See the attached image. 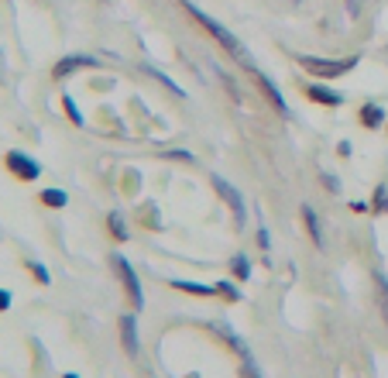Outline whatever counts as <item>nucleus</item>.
I'll return each instance as SVG.
<instances>
[{"label": "nucleus", "instance_id": "nucleus-1", "mask_svg": "<svg viewBox=\"0 0 388 378\" xmlns=\"http://www.w3.org/2000/svg\"><path fill=\"white\" fill-rule=\"evenodd\" d=\"M179 3H182V7H186V10L193 14L196 21H199V24H203V28H206V31H210V35L217 38V42H220L224 48H227V52H231V55L237 59V62H251V59H247V52H244V45L237 42V38H233V35L227 31V28H224V24H220V21H213V17H210L206 10H199V7H196L193 0H179Z\"/></svg>", "mask_w": 388, "mask_h": 378}, {"label": "nucleus", "instance_id": "nucleus-2", "mask_svg": "<svg viewBox=\"0 0 388 378\" xmlns=\"http://www.w3.org/2000/svg\"><path fill=\"white\" fill-rule=\"evenodd\" d=\"M299 66L312 73V76H319V80H337V76H344L350 73L354 66H357V55H350V59H316V55H299Z\"/></svg>", "mask_w": 388, "mask_h": 378}, {"label": "nucleus", "instance_id": "nucleus-3", "mask_svg": "<svg viewBox=\"0 0 388 378\" xmlns=\"http://www.w3.org/2000/svg\"><path fill=\"white\" fill-rule=\"evenodd\" d=\"M110 268L117 272V279L124 282V293H127V299H131V306L134 310H141L145 306V289H141V279H138V272L131 268V261L124 258V254H110Z\"/></svg>", "mask_w": 388, "mask_h": 378}, {"label": "nucleus", "instance_id": "nucleus-4", "mask_svg": "<svg viewBox=\"0 0 388 378\" xmlns=\"http://www.w3.org/2000/svg\"><path fill=\"white\" fill-rule=\"evenodd\" d=\"M3 166H7L10 175H17L21 182H35L41 175V166L31 155H24V152H7V155H3Z\"/></svg>", "mask_w": 388, "mask_h": 378}, {"label": "nucleus", "instance_id": "nucleus-5", "mask_svg": "<svg viewBox=\"0 0 388 378\" xmlns=\"http://www.w3.org/2000/svg\"><path fill=\"white\" fill-rule=\"evenodd\" d=\"M117 330H120V347H124V354H127V358H138V351H141L138 320H134L131 313H120V317H117Z\"/></svg>", "mask_w": 388, "mask_h": 378}, {"label": "nucleus", "instance_id": "nucleus-6", "mask_svg": "<svg viewBox=\"0 0 388 378\" xmlns=\"http://www.w3.org/2000/svg\"><path fill=\"white\" fill-rule=\"evenodd\" d=\"M213 189H217V196H220V200H224V203H227V207L233 210V217H237V220H244V217H247V210H244V196L233 189L227 179L213 175Z\"/></svg>", "mask_w": 388, "mask_h": 378}, {"label": "nucleus", "instance_id": "nucleus-7", "mask_svg": "<svg viewBox=\"0 0 388 378\" xmlns=\"http://www.w3.org/2000/svg\"><path fill=\"white\" fill-rule=\"evenodd\" d=\"M93 66H96V59H93V55H66V59H59V62H55L52 80H66V76H73L76 69H93Z\"/></svg>", "mask_w": 388, "mask_h": 378}, {"label": "nucleus", "instance_id": "nucleus-8", "mask_svg": "<svg viewBox=\"0 0 388 378\" xmlns=\"http://www.w3.org/2000/svg\"><path fill=\"white\" fill-rule=\"evenodd\" d=\"M306 96H310L312 103H323V107H340L344 103V93H337V89H330V86H323V83L306 86Z\"/></svg>", "mask_w": 388, "mask_h": 378}, {"label": "nucleus", "instance_id": "nucleus-9", "mask_svg": "<svg viewBox=\"0 0 388 378\" xmlns=\"http://www.w3.org/2000/svg\"><path fill=\"white\" fill-rule=\"evenodd\" d=\"M303 224H306V231H310V241L316 245V248H323V227H319V217H316V210H312L310 203H303Z\"/></svg>", "mask_w": 388, "mask_h": 378}, {"label": "nucleus", "instance_id": "nucleus-10", "mask_svg": "<svg viewBox=\"0 0 388 378\" xmlns=\"http://www.w3.org/2000/svg\"><path fill=\"white\" fill-rule=\"evenodd\" d=\"M254 76H258V83H261V89H265V96L272 100V107H275V110H278L282 117H289V103L282 100V93H278V86H275L272 80H268V76H261V73H254Z\"/></svg>", "mask_w": 388, "mask_h": 378}, {"label": "nucleus", "instance_id": "nucleus-11", "mask_svg": "<svg viewBox=\"0 0 388 378\" xmlns=\"http://www.w3.org/2000/svg\"><path fill=\"white\" fill-rule=\"evenodd\" d=\"M168 286H172V289H179V293H186V296H203V299L217 296V286H203V282H186V279H172Z\"/></svg>", "mask_w": 388, "mask_h": 378}, {"label": "nucleus", "instance_id": "nucleus-12", "mask_svg": "<svg viewBox=\"0 0 388 378\" xmlns=\"http://www.w3.org/2000/svg\"><path fill=\"white\" fill-rule=\"evenodd\" d=\"M361 124L371 127V131H375V127H382V124H385V110H382L378 103H364V107H361Z\"/></svg>", "mask_w": 388, "mask_h": 378}, {"label": "nucleus", "instance_id": "nucleus-13", "mask_svg": "<svg viewBox=\"0 0 388 378\" xmlns=\"http://www.w3.org/2000/svg\"><path fill=\"white\" fill-rule=\"evenodd\" d=\"M107 227H110L114 241H127V238H131V231H127V224H124V213H120V210H110V213H107Z\"/></svg>", "mask_w": 388, "mask_h": 378}, {"label": "nucleus", "instance_id": "nucleus-14", "mask_svg": "<svg viewBox=\"0 0 388 378\" xmlns=\"http://www.w3.org/2000/svg\"><path fill=\"white\" fill-rule=\"evenodd\" d=\"M38 200L48 207V210H62V207L69 203V193H66V189H45Z\"/></svg>", "mask_w": 388, "mask_h": 378}, {"label": "nucleus", "instance_id": "nucleus-15", "mask_svg": "<svg viewBox=\"0 0 388 378\" xmlns=\"http://www.w3.org/2000/svg\"><path fill=\"white\" fill-rule=\"evenodd\" d=\"M237 375H240V378H261L258 365H254V358H251V351L240 358V368H237Z\"/></svg>", "mask_w": 388, "mask_h": 378}, {"label": "nucleus", "instance_id": "nucleus-16", "mask_svg": "<svg viewBox=\"0 0 388 378\" xmlns=\"http://www.w3.org/2000/svg\"><path fill=\"white\" fill-rule=\"evenodd\" d=\"M231 272H233V279H240V282H244V279L251 275V261H247L244 254H237V258L231 261Z\"/></svg>", "mask_w": 388, "mask_h": 378}, {"label": "nucleus", "instance_id": "nucleus-17", "mask_svg": "<svg viewBox=\"0 0 388 378\" xmlns=\"http://www.w3.org/2000/svg\"><path fill=\"white\" fill-rule=\"evenodd\" d=\"M371 207H375V213H388V186H385V182L375 189V200H371Z\"/></svg>", "mask_w": 388, "mask_h": 378}, {"label": "nucleus", "instance_id": "nucleus-18", "mask_svg": "<svg viewBox=\"0 0 388 378\" xmlns=\"http://www.w3.org/2000/svg\"><path fill=\"white\" fill-rule=\"evenodd\" d=\"M375 282H378V296H382V306H385V320H388V275H385V272H375Z\"/></svg>", "mask_w": 388, "mask_h": 378}, {"label": "nucleus", "instance_id": "nucleus-19", "mask_svg": "<svg viewBox=\"0 0 388 378\" xmlns=\"http://www.w3.org/2000/svg\"><path fill=\"white\" fill-rule=\"evenodd\" d=\"M62 107H66V114H69L73 124H82V114H79V107L73 103V96H62Z\"/></svg>", "mask_w": 388, "mask_h": 378}, {"label": "nucleus", "instance_id": "nucleus-20", "mask_svg": "<svg viewBox=\"0 0 388 378\" xmlns=\"http://www.w3.org/2000/svg\"><path fill=\"white\" fill-rule=\"evenodd\" d=\"M217 296H224L227 303H237V299H240V293L233 289L231 282H217Z\"/></svg>", "mask_w": 388, "mask_h": 378}, {"label": "nucleus", "instance_id": "nucleus-21", "mask_svg": "<svg viewBox=\"0 0 388 378\" xmlns=\"http://www.w3.org/2000/svg\"><path fill=\"white\" fill-rule=\"evenodd\" d=\"M148 73H152V76H155L158 83H165V86H168V89H172V93H175V96H182V89H179V86L172 83V80H168V76H165V73H158V69H152V66H148Z\"/></svg>", "mask_w": 388, "mask_h": 378}, {"label": "nucleus", "instance_id": "nucleus-22", "mask_svg": "<svg viewBox=\"0 0 388 378\" xmlns=\"http://www.w3.org/2000/svg\"><path fill=\"white\" fill-rule=\"evenodd\" d=\"M165 159H175V162H193V152H182V148H172V152H165Z\"/></svg>", "mask_w": 388, "mask_h": 378}, {"label": "nucleus", "instance_id": "nucleus-23", "mask_svg": "<svg viewBox=\"0 0 388 378\" xmlns=\"http://www.w3.org/2000/svg\"><path fill=\"white\" fill-rule=\"evenodd\" d=\"M28 272H31V275H35V279H38L41 286H48V272H45V268H41L38 261H28Z\"/></svg>", "mask_w": 388, "mask_h": 378}, {"label": "nucleus", "instance_id": "nucleus-24", "mask_svg": "<svg viewBox=\"0 0 388 378\" xmlns=\"http://www.w3.org/2000/svg\"><path fill=\"white\" fill-rule=\"evenodd\" d=\"M10 303H14V296L7 293V289H0V313H7V310H10Z\"/></svg>", "mask_w": 388, "mask_h": 378}, {"label": "nucleus", "instance_id": "nucleus-25", "mask_svg": "<svg viewBox=\"0 0 388 378\" xmlns=\"http://www.w3.org/2000/svg\"><path fill=\"white\" fill-rule=\"evenodd\" d=\"M323 182H326V189H330V193H340V182H337V175H323Z\"/></svg>", "mask_w": 388, "mask_h": 378}, {"label": "nucleus", "instance_id": "nucleus-26", "mask_svg": "<svg viewBox=\"0 0 388 378\" xmlns=\"http://www.w3.org/2000/svg\"><path fill=\"white\" fill-rule=\"evenodd\" d=\"M258 245H261V248H265V252H268V248H272V238H268V231H265V227H261V231H258Z\"/></svg>", "mask_w": 388, "mask_h": 378}, {"label": "nucleus", "instance_id": "nucleus-27", "mask_svg": "<svg viewBox=\"0 0 388 378\" xmlns=\"http://www.w3.org/2000/svg\"><path fill=\"white\" fill-rule=\"evenodd\" d=\"M337 152H340V155L347 159V155H350V141H340V145H337Z\"/></svg>", "mask_w": 388, "mask_h": 378}, {"label": "nucleus", "instance_id": "nucleus-28", "mask_svg": "<svg viewBox=\"0 0 388 378\" xmlns=\"http://www.w3.org/2000/svg\"><path fill=\"white\" fill-rule=\"evenodd\" d=\"M347 10H350V14H357V10H361V3H357V0H347Z\"/></svg>", "mask_w": 388, "mask_h": 378}, {"label": "nucleus", "instance_id": "nucleus-29", "mask_svg": "<svg viewBox=\"0 0 388 378\" xmlns=\"http://www.w3.org/2000/svg\"><path fill=\"white\" fill-rule=\"evenodd\" d=\"M62 378H79V375H76V372H69V375H62Z\"/></svg>", "mask_w": 388, "mask_h": 378}, {"label": "nucleus", "instance_id": "nucleus-30", "mask_svg": "<svg viewBox=\"0 0 388 378\" xmlns=\"http://www.w3.org/2000/svg\"><path fill=\"white\" fill-rule=\"evenodd\" d=\"M296 3H299V0H296Z\"/></svg>", "mask_w": 388, "mask_h": 378}]
</instances>
